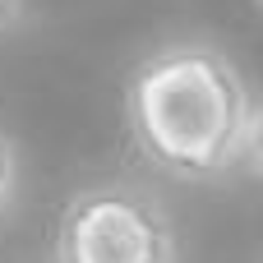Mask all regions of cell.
I'll return each mask as SVG.
<instances>
[{"mask_svg":"<svg viewBox=\"0 0 263 263\" xmlns=\"http://www.w3.org/2000/svg\"><path fill=\"white\" fill-rule=\"evenodd\" d=\"M125 129L134 153L171 180L213 185L240 166L250 92L213 42H166L125 79Z\"/></svg>","mask_w":263,"mask_h":263,"instance_id":"6da1fadb","label":"cell"},{"mask_svg":"<svg viewBox=\"0 0 263 263\" xmlns=\"http://www.w3.org/2000/svg\"><path fill=\"white\" fill-rule=\"evenodd\" d=\"M23 18V0H0V32H9Z\"/></svg>","mask_w":263,"mask_h":263,"instance_id":"5b68a950","label":"cell"},{"mask_svg":"<svg viewBox=\"0 0 263 263\" xmlns=\"http://www.w3.org/2000/svg\"><path fill=\"white\" fill-rule=\"evenodd\" d=\"M254 5H259V9H263V0H254Z\"/></svg>","mask_w":263,"mask_h":263,"instance_id":"8992f818","label":"cell"},{"mask_svg":"<svg viewBox=\"0 0 263 263\" xmlns=\"http://www.w3.org/2000/svg\"><path fill=\"white\" fill-rule=\"evenodd\" d=\"M240 162H245V171H250L254 180H263V102L250 106L245 139H240Z\"/></svg>","mask_w":263,"mask_h":263,"instance_id":"3957f363","label":"cell"},{"mask_svg":"<svg viewBox=\"0 0 263 263\" xmlns=\"http://www.w3.org/2000/svg\"><path fill=\"white\" fill-rule=\"evenodd\" d=\"M14 194H18V148H14V139L0 129V217L9 213Z\"/></svg>","mask_w":263,"mask_h":263,"instance_id":"277c9868","label":"cell"},{"mask_svg":"<svg viewBox=\"0 0 263 263\" xmlns=\"http://www.w3.org/2000/svg\"><path fill=\"white\" fill-rule=\"evenodd\" d=\"M176 227L162 199L129 180L79 190L55 227V263H176Z\"/></svg>","mask_w":263,"mask_h":263,"instance_id":"7a4b0ae2","label":"cell"}]
</instances>
